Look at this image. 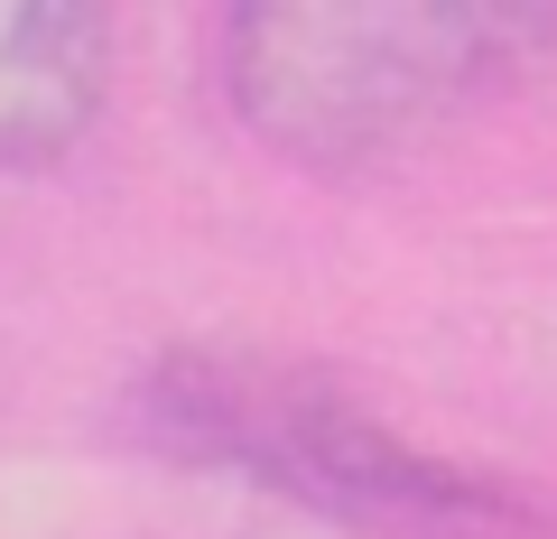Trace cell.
Segmentation results:
<instances>
[{"label": "cell", "instance_id": "obj_1", "mask_svg": "<svg viewBox=\"0 0 557 539\" xmlns=\"http://www.w3.org/2000/svg\"><path fill=\"white\" fill-rule=\"evenodd\" d=\"M557 10H242V102L307 159H372L418 121L511 84Z\"/></svg>", "mask_w": 557, "mask_h": 539}, {"label": "cell", "instance_id": "obj_2", "mask_svg": "<svg viewBox=\"0 0 557 539\" xmlns=\"http://www.w3.org/2000/svg\"><path fill=\"white\" fill-rule=\"evenodd\" d=\"M102 10L75 0H0V168H38L94 121Z\"/></svg>", "mask_w": 557, "mask_h": 539}]
</instances>
